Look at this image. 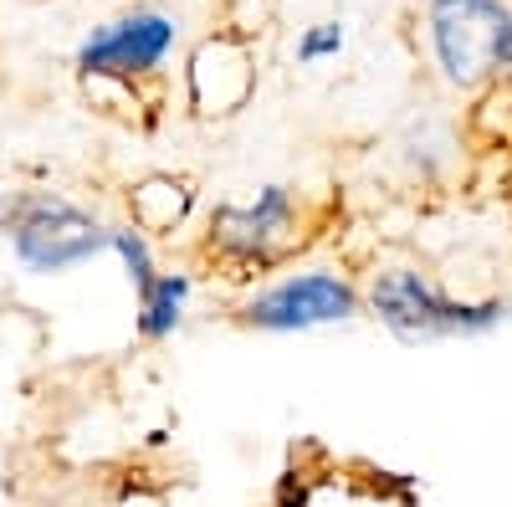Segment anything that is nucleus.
I'll return each mask as SVG.
<instances>
[{
  "mask_svg": "<svg viewBox=\"0 0 512 507\" xmlns=\"http://www.w3.org/2000/svg\"><path fill=\"white\" fill-rule=\"evenodd\" d=\"M175 41H180V21L169 11H154V6L123 11L82 36L77 72L82 77H149L175 52Z\"/></svg>",
  "mask_w": 512,
  "mask_h": 507,
  "instance_id": "4",
  "label": "nucleus"
},
{
  "mask_svg": "<svg viewBox=\"0 0 512 507\" xmlns=\"http://www.w3.org/2000/svg\"><path fill=\"white\" fill-rule=\"evenodd\" d=\"M369 313L390 328L400 344H441V338H482L507 323V303H466L441 292L431 277H420L410 267L379 272L369 287Z\"/></svg>",
  "mask_w": 512,
  "mask_h": 507,
  "instance_id": "1",
  "label": "nucleus"
},
{
  "mask_svg": "<svg viewBox=\"0 0 512 507\" xmlns=\"http://www.w3.org/2000/svg\"><path fill=\"white\" fill-rule=\"evenodd\" d=\"M292 190L287 185H267L251 205H216L210 216V246L231 262H272L277 246L292 236Z\"/></svg>",
  "mask_w": 512,
  "mask_h": 507,
  "instance_id": "6",
  "label": "nucleus"
},
{
  "mask_svg": "<svg viewBox=\"0 0 512 507\" xmlns=\"http://www.w3.org/2000/svg\"><path fill=\"white\" fill-rule=\"evenodd\" d=\"M344 41H349L344 21H313L303 36H297V62H303V67H318V62H328V57L344 52Z\"/></svg>",
  "mask_w": 512,
  "mask_h": 507,
  "instance_id": "10",
  "label": "nucleus"
},
{
  "mask_svg": "<svg viewBox=\"0 0 512 507\" xmlns=\"http://www.w3.org/2000/svg\"><path fill=\"white\" fill-rule=\"evenodd\" d=\"M359 308H364V298L344 272L308 267V272H292V277L262 287L256 298H246L241 323L262 328V333H313V328L359 318Z\"/></svg>",
  "mask_w": 512,
  "mask_h": 507,
  "instance_id": "3",
  "label": "nucleus"
},
{
  "mask_svg": "<svg viewBox=\"0 0 512 507\" xmlns=\"http://www.w3.org/2000/svg\"><path fill=\"white\" fill-rule=\"evenodd\" d=\"M507 16V0H425V41L451 88L472 93L497 77Z\"/></svg>",
  "mask_w": 512,
  "mask_h": 507,
  "instance_id": "2",
  "label": "nucleus"
},
{
  "mask_svg": "<svg viewBox=\"0 0 512 507\" xmlns=\"http://www.w3.org/2000/svg\"><path fill=\"white\" fill-rule=\"evenodd\" d=\"M108 241H113L108 226H98L88 210H77L72 200H62L52 190H41L31 216L11 231L16 257L31 272H72L82 262H93L98 251H108Z\"/></svg>",
  "mask_w": 512,
  "mask_h": 507,
  "instance_id": "5",
  "label": "nucleus"
},
{
  "mask_svg": "<svg viewBox=\"0 0 512 507\" xmlns=\"http://www.w3.org/2000/svg\"><path fill=\"white\" fill-rule=\"evenodd\" d=\"M497 77H512V16H507V36H502V57H497Z\"/></svg>",
  "mask_w": 512,
  "mask_h": 507,
  "instance_id": "11",
  "label": "nucleus"
},
{
  "mask_svg": "<svg viewBox=\"0 0 512 507\" xmlns=\"http://www.w3.org/2000/svg\"><path fill=\"white\" fill-rule=\"evenodd\" d=\"M108 251H118V257H123V272H128V282H134V292H144V287L159 277L154 251H149V231H144V226H113Z\"/></svg>",
  "mask_w": 512,
  "mask_h": 507,
  "instance_id": "9",
  "label": "nucleus"
},
{
  "mask_svg": "<svg viewBox=\"0 0 512 507\" xmlns=\"http://www.w3.org/2000/svg\"><path fill=\"white\" fill-rule=\"evenodd\" d=\"M190 292H195L190 272H159V277L139 292V333L154 338V344H159V338H169V333L185 323Z\"/></svg>",
  "mask_w": 512,
  "mask_h": 507,
  "instance_id": "8",
  "label": "nucleus"
},
{
  "mask_svg": "<svg viewBox=\"0 0 512 507\" xmlns=\"http://www.w3.org/2000/svg\"><path fill=\"white\" fill-rule=\"evenodd\" d=\"M251 82H256L251 57L231 36L200 41V52L190 57V98L200 113H236L251 98Z\"/></svg>",
  "mask_w": 512,
  "mask_h": 507,
  "instance_id": "7",
  "label": "nucleus"
}]
</instances>
